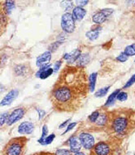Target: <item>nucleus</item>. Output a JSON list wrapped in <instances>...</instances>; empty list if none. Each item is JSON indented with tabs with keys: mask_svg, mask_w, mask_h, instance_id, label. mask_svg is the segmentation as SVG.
<instances>
[{
	"mask_svg": "<svg viewBox=\"0 0 135 155\" xmlns=\"http://www.w3.org/2000/svg\"><path fill=\"white\" fill-rule=\"evenodd\" d=\"M89 91V78L84 68L68 64L60 73L49 99L57 111L74 112L84 104Z\"/></svg>",
	"mask_w": 135,
	"mask_h": 155,
	"instance_id": "1",
	"label": "nucleus"
},
{
	"mask_svg": "<svg viewBox=\"0 0 135 155\" xmlns=\"http://www.w3.org/2000/svg\"><path fill=\"white\" fill-rule=\"evenodd\" d=\"M109 121L106 128L116 137L130 136L135 131V110L121 108L109 111Z\"/></svg>",
	"mask_w": 135,
	"mask_h": 155,
	"instance_id": "2",
	"label": "nucleus"
},
{
	"mask_svg": "<svg viewBox=\"0 0 135 155\" xmlns=\"http://www.w3.org/2000/svg\"><path fill=\"white\" fill-rule=\"evenodd\" d=\"M120 138L113 137L108 141H100L94 145L92 149L91 155H116V150H118V141Z\"/></svg>",
	"mask_w": 135,
	"mask_h": 155,
	"instance_id": "3",
	"label": "nucleus"
},
{
	"mask_svg": "<svg viewBox=\"0 0 135 155\" xmlns=\"http://www.w3.org/2000/svg\"><path fill=\"white\" fill-rule=\"evenodd\" d=\"M26 143V137H19L12 138L6 144L3 151V155H22L24 153Z\"/></svg>",
	"mask_w": 135,
	"mask_h": 155,
	"instance_id": "4",
	"label": "nucleus"
},
{
	"mask_svg": "<svg viewBox=\"0 0 135 155\" xmlns=\"http://www.w3.org/2000/svg\"><path fill=\"white\" fill-rule=\"evenodd\" d=\"M62 30L66 33H72L76 29L75 24V18L72 14L66 12L62 16V22H61Z\"/></svg>",
	"mask_w": 135,
	"mask_h": 155,
	"instance_id": "5",
	"label": "nucleus"
},
{
	"mask_svg": "<svg viewBox=\"0 0 135 155\" xmlns=\"http://www.w3.org/2000/svg\"><path fill=\"white\" fill-rule=\"evenodd\" d=\"M79 139L81 145L86 150H92L95 145L94 138L91 134L87 132H82L79 135Z\"/></svg>",
	"mask_w": 135,
	"mask_h": 155,
	"instance_id": "6",
	"label": "nucleus"
},
{
	"mask_svg": "<svg viewBox=\"0 0 135 155\" xmlns=\"http://www.w3.org/2000/svg\"><path fill=\"white\" fill-rule=\"evenodd\" d=\"M112 12H113V10L110 8H106V9L101 10L100 12H97V13H95L93 16V21L97 25L103 24V22L111 16Z\"/></svg>",
	"mask_w": 135,
	"mask_h": 155,
	"instance_id": "7",
	"label": "nucleus"
},
{
	"mask_svg": "<svg viewBox=\"0 0 135 155\" xmlns=\"http://www.w3.org/2000/svg\"><path fill=\"white\" fill-rule=\"evenodd\" d=\"M25 110L23 108H18V109H16L14 110L12 114L9 115V118H8V120L7 122V124L8 126L12 125L13 123H15L16 121L20 120L23 118V116L25 114Z\"/></svg>",
	"mask_w": 135,
	"mask_h": 155,
	"instance_id": "8",
	"label": "nucleus"
},
{
	"mask_svg": "<svg viewBox=\"0 0 135 155\" xmlns=\"http://www.w3.org/2000/svg\"><path fill=\"white\" fill-rule=\"evenodd\" d=\"M51 51H47L45 52H43V54H41L40 56H39L36 61V64L37 66H39L40 68L47 65H49V61L51 60Z\"/></svg>",
	"mask_w": 135,
	"mask_h": 155,
	"instance_id": "9",
	"label": "nucleus"
},
{
	"mask_svg": "<svg viewBox=\"0 0 135 155\" xmlns=\"http://www.w3.org/2000/svg\"><path fill=\"white\" fill-rule=\"evenodd\" d=\"M124 35L130 38L135 39V16H133L127 23L126 28L124 29Z\"/></svg>",
	"mask_w": 135,
	"mask_h": 155,
	"instance_id": "10",
	"label": "nucleus"
},
{
	"mask_svg": "<svg viewBox=\"0 0 135 155\" xmlns=\"http://www.w3.org/2000/svg\"><path fill=\"white\" fill-rule=\"evenodd\" d=\"M35 125L30 122H24L18 127V132L22 135H30L33 132Z\"/></svg>",
	"mask_w": 135,
	"mask_h": 155,
	"instance_id": "11",
	"label": "nucleus"
},
{
	"mask_svg": "<svg viewBox=\"0 0 135 155\" xmlns=\"http://www.w3.org/2000/svg\"><path fill=\"white\" fill-rule=\"evenodd\" d=\"M69 141V147H70V152L73 153H79L81 149V143L79 141V137L76 136H73L70 138V140H68Z\"/></svg>",
	"mask_w": 135,
	"mask_h": 155,
	"instance_id": "12",
	"label": "nucleus"
},
{
	"mask_svg": "<svg viewBox=\"0 0 135 155\" xmlns=\"http://www.w3.org/2000/svg\"><path fill=\"white\" fill-rule=\"evenodd\" d=\"M18 96V91L17 90H12V91H9L4 98L1 101V106H5V105H9L14 100L16 99Z\"/></svg>",
	"mask_w": 135,
	"mask_h": 155,
	"instance_id": "13",
	"label": "nucleus"
},
{
	"mask_svg": "<svg viewBox=\"0 0 135 155\" xmlns=\"http://www.w3.org/2000/svg\"><path fill=\"white\" fill-rule=\"evenodd\" d=\"M81 51L79 49H76L73 51H71L70 53H66L63 56V59L66 61L68 64H71L74 62L77 61V60L79 59V57L80 56Z\"/></svg>",
	"mask_w": 135,
	"mask_h": 155,
	"instance_id": "14",
	"label": "nucleus"
},
{
	"mask_svg": "<svg viewBox=\"0 0 135 155\" xmlns=\"http://www.w3.org/2000/svg\"><path fill=\"white\" fill-rule=\"evenodd\" d=\"M53 72L54 70L50 67V64H49V65L40 68V70L36 73V77L40 78L41 79H45L47 78H49Z\"/></svg>",
	"mask_w": 135,
	"mask_h": 155,
	"instance_id": "15",
	"label": "nucleus"
},
{
	"mask_svg": "<svg viewBox=\"0 0 135 155\" xmlns=\"http://www.w3.org/2000/svg\"><path fill=\"white\" fill-rule=\"evenodd\" d=\"M72 15L76 20L81 21L86 15V10L80 7H76V8H74L73 11H72Z\"/></svg>",
	"mask_w": 135,
	"mask_h": 155,
	"instance_id": "16",
	"label": "nucleus"
},
{
	"mask_svg": "<svg viewBox=\"0 0 135 155\" xmlns=\"http://www.w3.org/2000/svg\"><path fill=\"white\" fill-rule=\"evenodd\" d=\"M89 60H90V56H89V54H81L80 56L79 57V59L76 61V66L84 68L89 63Z\"/></svg>",
	"mask_w": 135,
	"mask_h": 155,
	"instance_id": "17",
	"label": "nucleus"
},
{
	"mask_svg": "<svg viewBox=\"0 0 135 155\" xmlns=\"http://www.w3.org/2000/svg\"><path fill=\"white\" fill-rule=\"evenodd\" d=\"M14 6H15V2L13 1H6L4 2V4L2 5V11L8 15L11 13V12L14 8Z\"/></svg>",
	"mask_w": 135,
	"mask_h": 155,
	"instance_id": "18",
	"label": "nucleus"
},
{
	"mask_svg": "<svg viewBox=\"0 0 135 155\" xmlns=\"http://www.w3.org/2000/svg\"><path fill=\"white\" fill-rule=\"evenodd\" d=\"M108 121H109V115H108V112L103 113L99 115V117L97 120V124L99 126H107Z\"/></svg>",
	"mask_w": 135,
	"mask_h": 155,
	"instance_id": "19",
	"label": "nucleus"
},
{
	"mask_svg": "<svg viewBox=\"0 0 135 155\" xmlns=\"http://www.w3.org/2000/svg\"><path fill=\"white\" fill-rule=\"evenodd\" d=\"M14 74L16 76H24L27 74V66L25 64H18L14 68Z\"/></svg>",
	"mask_w": 135,
	"mask_h": 155,
	"instance_id": "20",
	"label": "nucleus"
},
{
	"mask_svg": "<svg viewBox=\"0 0 135 155\" xmlns=\"http://www.w3.org/2000/svg\"><path fill=\"white\" fill-rule=\"evenodd\" d=\"M97 73H93L89 78V91L93 92L95 89V85H96V80H97Z\"/></svg>",
	"mask_w": 135,
	"mask_h": 155,
	"instance_id": "21",
	"label": "nucleus"
},
{
	"mask_svg": "<svg viewBox=\"0 0 135 155\" xmlns=\"http://www.w3.org/2000/svg\"><path fill=\"white\" fill-rule=\"evenodd\" d=\"M120 92V89H118V90H116V91H114L113 93L111 94V96L108 97L107 101H106V102L105 106H109V105H111V104H113L114 101H115V100L117 98V96H118V94H119Z\"/></svg>",
	"mask_w": 135,
	"mask_h": 155,
	"instance_id": "22",
	"label": "nucleus"
},
{
	"mask_svg": "<svg viewBox=\"0 0 135 155\" xmlns=\"http://www.w3.org/2000/svg\"><path fill=\"white\" fill-rule=\"evenodd\" d=\"M0 20H1V30H2V34H3V32L5 30L6 26H7V25H8V15L4 12L2 11V12H1Z\"/></svg>",
	"mask_w": 135,
	"mask_h": 155,
	"instance_id": "23",
	"label": "nucleus"
},
{
	"mask_svg": "<svg viewBox=\"0 0 135 155\" xmlns=\"http://www.w3.org/2000/svg\"><path fill=\"white\" fill-rule=\"evenodd\" d=\"M124 54L128 56H135V43L132 44V45H130L124 48Z\"/></svg>",
	"mask_w": 135,
	"mask_h": 155,
	"instance_id": "24",
	"label": "nucleus"
},
{
	"mask_svg": "<svg viewBox=\"0 0 135 155\" xmlns=\"http://www.w3.org/2000/svg\"><path fill=\"white\" fill-rule=\"evenodd\" d=\"M86 36L90 40H95L97 39L98 36H99V31H96V30H89L86 33Z\"/></svg>",
	"mask_w": 135,
	"mask_h": 155,
	"instance_id": "25",
	"label": "nucleus"
},
{
	"mask_svg": "<svg viewBox=\"0 0 135 155\" xmlns=\"http://www.w3.org/2000/svg\"><path fill=\"white\" fill-rule=\"evenodd\" d=\"M48 133H49L48 127H47V125H44L43 127V130H42V137H41L40 140H39V143H40L41 144H43V143L44 142L45 139L49 137V136H48Z\"/></svg>",
	"mask_w": 135,
	"mask_h": 155,
	"instance_id": "26",
	"label": "nucleus"
},
{
	"mask_svg": "<svg viewBox=\"0 0 135 155\" xmlns=\"http://www.w3.org/2000/svg\"><path fill=\"white\" fill-rule=\"evenodd\" d=\"M109 88H110V87H103V88L99 89L98 91L95 93V96L96 97H103L105 95H106V93L109 91Z\"/></svg>",
	"mask_w": 135,
	"mask_h": 155,
	"instance_id": "27",
	"label": "nucleus"
},
{
	"mask_svg": "<svg viewBox=\"0 0 135 155\" xmlns=\"http://www.w3.org/2000/svg\"><path fill=\"white\" fill-rule=\"evenodd\" d=\"M99 115H100V113L98 112V111H94V112L92 114L89 115V119L90 122H92V123H95V122H97V118L99 117Z\"/></svg>",
	"mask_w": 135,
	"mask_h": 155,
	"instance_id": "28",
	"label": "nucleus"
},
{
	"mask_svg": "<svg viewBox=\"0 0 135 155\" xmlns=\"http://www.w3.org/2000/svg\"><path fill=\"white\" fill-rule=\"evenodd\" d=\"M62 3H62V6L64 8L66 11H68V10H70V8H73V3L71 1H64Z\"/></svg>",
	"mask_w": 135,
	"mask_h": 155,
	"instance_id": "29",
	"label": "nucleus"
},
{
	"mask_svg": "<svg viewBox=\"0 0 135 155\" xmlns=\"http://www.w3.org/2000/svg\"><path fill=\"white\" fill-rule=\"evenodd\" d=\"M128 98V94L126 92H124V91H122V92H120L118 94V96H117V98L116 99L120 101H126Z\"/></svg>",
	"mask_w": 135,
	"mask_h": 155,
	"instance_id": "30",
	"label": "nucleus"
},
{
	"mask_svg": "<svg viewBox=\"0 0 135 155\" xmlns=\"http://www.w3.org/2000/svg\"><path fill=\"white\" fill-rule=\"evenodd\" d=\"M54 138H55V134H51V135H49V137H47L44 142L43 143V145H47V144H51L52 142L53 141Z\"/></svg>",
	"mask_w": 135,
	"mask_h": 155,
	"instance_id": "31",
	"label": "nucleus"
},
{
	"mask_svg": "<svg viewBox=\"0 0 135 155\" xmlns=\"http://www.w3.org/2000/svg\"><path fill=\"white\" fill-rule=\"evenodd\" d=\"M8 118H9V116H8V112L3 113L1 114V118H0V122H1V126L3 125V123H5V122H8Z\"/></svg>",
	"mask_w": 135,
	"mask_h": 155,
	"instance_id": "32",
	"label": "nucleus"
},
{
	"mask_svg": "<svg viewBox=\"0 0 135 155\" xmlns=\"http://www.w3.org/2000/svg\"><path fill=\"white\" fill-rule=\"evenodd\" d=\"M128 58H129V56H126V55L124 54V52H122V53H120L119 56H117V58H116V59H117V61H118L124 62L127 61Z\"/></svg>",
	"mask_w": 135,
	"mask_h": 155,
	"instance_id": "33",
	"label": "nucleus"
},
{
	"mask_svg": "<svg viewBox=\"0 0 135 155\" xmlns=\"http://www.w3.org/2000/svg\"><path fill=\"white\" fill-rule=\"evenodd\" d=\"M134 83H135V74H133L132 77L130 78V80L128 81L127 83H126V84L124 86V88H128V87H131V86H132Z\"/></svg>",
	"mask_w": 135,
	"mask_h": 155,
	"instance_id": "34",
	"label": "nucleus"
},
{
	"mask_svg": "<svg viewBox=\"0 0 135 155\" xmlns=\"http://www.w3.org/2000/svg\"><path fill=\"white\" fill-rule=\"evenodd\" d=\"M56 155H70V152L67 150H58L55 153Z\"/></svg>",
	"mask_w": 135,
	"mask_h": 155,
	"instance_id": "35",
	"label": "nucleus"
},
{
	"mask_svg": "<svg viewBox=\"0 0 135 155\" xmlns=\"http://www.w3.org/2000/svg\"><path fill=\"white\" fill-rule=\"evenodd\" d=\"M61 44H62V42H56V43H52L51 47H50V51H56L57 48H58Z\"/></svg>",
	"mask_w": 135,
	"mask_h": 155,
	"instance_id": "36",
	"label": "nucleus"
},
{
	"mask_svg": "<svg viewBox=\"0 0 135 155\" xmlns=\"http://www.w3.org/2000/svg\"><path fill=\"white\" fill-rule=\"evenodd\" d=\"M76 124H77V123H70V125L68 126L67 127H66V131H64V133H63V134L66 133V132H68V131H70V130H72V129H73L74 127H76Z\"/></svg>",
	"mask_w": 135,
	"mask_h": 155,
	"instance_id": "37",
	"label": "nucleus"
},
{
	"mask_svg": "<svg viewBox=\"0 0 135 155\" xmlns=\"http://www.w3.org/2000/svg\"><path fill=\"white\" fill-rule=\"evenodd\" d=\"M61 64H62V61H57L56 63H55V64H54V72H57V71H58L60 69V66H61Z\"/></svg>",
	"mask_w": 135,
	"mask_h": 155,
	"instance_id": "38",
	"label": "nucleus"
},
{
	"mask_svg": "<svg viewBox=\"0 0 135 155\" xmlns=\"http://www.w3.org/2000/svg\"><path fill=\"white\" fill-rule=\"evenodd\" d=\"M76 3H78L77 4V7H80V8H82V6H84L86 5L87 3H89V1H77Z\"/></svg>",
	"mask_w": 135,
	"mask_h": 155,
	"instance_id": "39",
	"label": "nucleus"
},
{
	"mask_svg": "<svg viewBox=\"0 0 135 155\" xmlns=\"http://www.w3.org/2000/svg\"><path fill=\"white\" fill-rule=\"evenodd\" d=\"M70 121V119H67V120H66V121H65L64 123H62V125H60V126H59V128H63V127H65L66 125H67L68 123H69Z\"/></svg>",
	"mask_w": 135,
	"mask_h": 155,
	"instance_id": "40",
	"label": "nucleus"
},
{
	"mask_svg": "<svg viewBox=\"0 0 135 155\" xmlns=\"http://www.w3.org/2000/svg\"><path fill=\"white\" fill-rule=\"evenodd\" d=\"M34 155H56V154H52V153H35Z\"/></svg>",
	"mask_w": 135,
	"mask_h": 155,
	"instance_id": "41",
	"label": "nucleus"
},
{
	"mask_svg": "<svg viewBox=\"0 0 135 155\" xmlns=\"http://www.w3.org/2000/svg\"><path fill=\"white\" fill-rule=\"evenodd\" d=\"M75 155H85V154H84V153H79H79H76Z\"/></svg>",
	"mask_w": 135,
	"mask_h": 155,
	"instance_id": "42",
	"label": "nucleus"
},
{
	"mask_svg": "<svg viewBox=\"0 0 135 155\" xmlns=\"http://www.w3.org/2000/svg\"><path fill=\"white\" fill-rule=\"evenodd\" d=\"M134 62H135V61H134Z\"/></svg>",
	"mask_w": 135,
	"mask_h": 155,
	"instance_id": "43",
	"label": "nucleus"
},
{
	"mask_svg": "<svg viewBox=\"0 0 135 155\" xmlns=\"http://www.w3.org/2000/svg\"><path fill=\"white\" fill-rule=\"evenodd\" d=\"M134 155H135V154H134Z\"/></svg>",
	"mask_w": 135,
	"mask_h": 155,
	"instance_id": "44",
	"label": "nucleus"
}]
</instances>
